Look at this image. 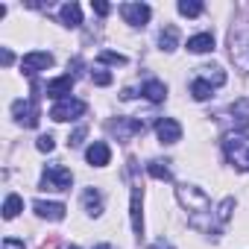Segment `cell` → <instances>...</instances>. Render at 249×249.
<instances>
[{"mask_svg": "<svg viewBox=\"0 0 249 249\" xmlns=\"http://www.w3.org/2000/svg\"><path fill=\"white\" fill-rule=\"evenodd\" d=\"M97 62H100V65H126V56H123V53H114V50H103V53L97 56Z\"/></svg>", "mask_w": 249, "mask_h": 249, "instance_id": "d4e9b609", "label": "cell"}, {"mask_svg": "<svg viewBox=\"0 0 249 249\" xmlns=\"http://www.w3.org/2000/svg\"><path fill=\"white\" fill-rule=\"evenodd\" d=\"M229 47H231V59H234L243 71H249V27H237V30H231V36H229Z\"/></svg>", "mask_w": 249, "mask_h": 249, "instance_id": "3957f363", "label": "cell"}, {"mask_svg": "<svg viewBox=\"0 0 249 249\" xmlns=\"http://www.w3.org/2000/svg\"><path fill=\"white\" fill-rule=\"evenodd\" d=\"M159 44H161V50H176L179 47V30L176 27H164L161 30V36H159Z\"/></svg>", "mask_w": 249, "mask_h": 249, "instance_id": "d6986e66", "label": "cell"}, {"mask_svg": "<svg viewBox=\"0 0 249 249\" xmlns=\"http://www.w3.org/2000/svg\"><path fill=\"white\" fill-rule=\"evenodd\" d=\"M191 94H194V100H199V103H202V100H208V97L214 94V85H208L205 79H199V76H196V79L191 82Z\"/></svg>", "mask_w": 249, "mask_h": 249, "instance_id": "7402d4cb", "label": "cell"}, {"mask_svg": "<svg viewBox=\"0 0 249 249\" xmlns=\"http://www.w3.org/2000/svg\"><path fill=\"white\" fill-rule=\"evenodd\" d=\"M199 79H205L208 85H214V88H217V85H223V82H226V73H223L220 68H199Z\"/></svg>", "mask_w": 249, "mask_h": 249, "instance_id": "603a6c76", "label": "cell"}, {"mask_svg": "<svg viewBox=\"0 0 249 249\" xmlns=\"http://www.w3.org/2000/svg\"><path fill=\"white\" fill-rule=\"evenodd\" d=\"M33 208H36V214H38V217L53 220V223L65 220V211H68L62 202H44V199H36V202H33Z\"/></svg>", "mask_w": 249, "mask_h": 249, "instance_id": "7c38bea8", "label": "cell"}, {"mask_svg": "<svg viewBox=\"0 0 249 249\" xmlns=\"http://www.w3.org/2000/svg\"><path fill=\"white\" fill-rule=\"evenodd\" d=\"M44 91H47V97H53L56 103H59V100H68L71 91H73V76H71V73H68V76H56V79L47 82Z\"/></svg>", "mask_w": 249, "mask_h": 249, "instance_id": "30bf717a", "label": "cell"}, {"mask_svg": "<svg viewBox=\"0 0 249 249\" xmlns=\"http://www.w3.org/2000/svg\"><path fill=\"white\" fill-rule=\"evenodd\" d=\"M120 15H123V21H126L129 27H144V24L150 21L153 9H150L147 3H123V6H120Z\"/></svg>", "mask_w": 249, "mask_h": 249, "instance_id": "52a82bcc", "label": "cell"}, {"mask_svg": "<svg viewBox=\"0 0 249 249\" xmlns=\"http://www.w3.org/2000/svg\"><path fill=\"white\" fill-rule=\"evenodd\" d=\"M94 249H111V246H108V243H100V246H94Z\"/></svg>", "mask_w": 249, "mask_h": 249, "instance_id": "836d02e7", "label": "cell"}, {"mask_svg": "<svg viewBox=\"0 0 249 249\" xmlns=\"http://www.w3.org/2000/svg\"><path fill=\"white\" fill-rule=\"evenodd\" d=\"M71 249H76V246H71Z\"/></svg>", "mask_w": 249, "mask_h": 249, "instance_id": "e575fe53", "label": "cell"}, {"mask_svg": "<svg viewBox=\"0 0 249 249\" xmlns=\"http://www.w3.org/2000/svg\"><path fill=\"white\" fill-rule=\"evenodd\" d=\"M71 185H73V176H71V170L62 167V164L47 167L44 176H41V188H44V191H71Z\"/></svg>", "mask_w": 249, "mask_h": 249, "instance_id": "277c9868", "label": "cell"}, {"mask_svg": "<svg viewBox=\"0 0 249 249\" xmlns=\"http://www.w3.org/2000/svg\"><path fill=\"white\" fill-rule=\"evenodd\" d=\"M0 59H3V65L9 68V65H12V50H9V47H3V50H0Z\"/></svg>", "mask_w": 249, "mask_h": 249, "instance_id": "1f68e13d", "label": "cell"}, {"mask_svg": "<svg viewBox=\"0 0 249 249\" xmlns=\"http://www.w3.org/2000/svg\"><path fill=\"white\" fill-rule=\"evenodd\" d=\"M223 150H226V159H229L237 170H249V138H246V135L229 132L226 141H223Z\"/></svg>", "mask_w": 249, "mask_h": 249, "instance_id": "7a4b0ae2", "label": "cell"}, {"mask_svg": "<svg viewBox=\"0 0 249 249\" xmlns=\"http://www.w3.org/2000/svg\"><path fill=\"white\" fill-rule=\"evenodd\" d=\"M59 21L65 24V27H79L82 24V9H79V3H65L62 9H59Z\"/></svg>", "mask_w": 249, "mask_h": 249, "instance_id": "5bb4252c", "label": "cell"}, {"mask_svg": "<svg viewBox=\"0 0 249 249\" xmlns=\"http://www.w3.org/2000/svg\"><path fill=\"white\" fill-rule=\"evenodd\" d=\"M147 173H150L153 179H161V182H170V179H173V173H170V167H167V161H159V159L147 164Z\"/></svg>", "mask_w": 249, "mask_h": 249, "instance_id": "44dd1931", "label": "cell"}, {"mask_svg": "<svg viewBox=\"0 0 249 249\" xmlns=\"http://www.w3.org/2000/svg\"><path fill=\"white\" fill-rule=\"evenodd\" d=\"M47 68H53V53L33 50V53H27V56L21 59V71H24L27 76H36L38 71H47Z\"/></svg>", "mask_w": 249, "mask_h": 249, "instance_id": "8992f818", "label": "cell"}, {"mask_svg": "<svg viewBox=\"0 0 249 249\" xmlns=\"http://www.w3.org/2000/svg\"><path fill=\"white\" fill-rule=\"evenodd\" d=\"M188 50H191V53H211V50H214V36H211V33L191 36V38H188Z\"/></svg>", "mask_w": 249, "mask_h": 249, "instance_id": "2e32d148", "label": "cell"}, {"mask_svg": "<svg viewBox=\"0 0 249 249\" xmlns=\"http://www.w3.org/2000/svg\"><path fill=\"white\" fill-rule=\"evenodd\" d=\"M129 217H132V229L135 234H144V214H141V188H132V205H129Z\"/></svg>", "mask_w": 249, "mask_h": 249, "instance_id": "4fadbf2b", "label": "cell"}, {"mask_svg": "<svg viewBox=\"0 0 249 249\" xmlns=\"http://www.w3.org/2000/svg\"><path fill=\"white\" fill-rule=\"evenodd\" d=\"M36 147H38L41 153H53V147H56V141H53V135H41V138L36 141Z\"/></svg>", "mask_w": 249, "mask_h": 249, "instance_id": "484cf974", "label": "cell"}, {"mask_svg": "<svg viewBox=\"0 0 249 249\" xmlns=\"http://www.w3.org/2000/svg\"><path fill=\"white\" fill-rule=\"evenodd\" d=\"M85 159H88V164H91V167H106V164L111 161V150H108V144H106V141H94V144L88 147Z\"/></svg>", "mask_w": 249, "mask_h": 249, "instance_id": "8fae6325", "label": "cell"}, {"mask_svg": "<svg viewBox=\"0 0 249 249\" xmlns=\"http://www.w3.org/2000/svg\"><path fill=\"white\" fill-rule=\"evenodd\" d=\"M141 94H144L150 103H164V97H167V85L159 82V79H150V82H144Z\"/></svg>", "mask_w": 249, "mask_h": 249, "instance_id": "e0dca14e", "label": "cell"}, {"mask_svg": "<svg viewBox=\"0 0 249 249\" xmlns=\"http://www.w3.org/2000/svg\"><path fill=\"white\" fill-rule=\"evenodd\" d=\"M202 3L199 0H179V12L185 15V18H196V15H202Z\"/></svg>", "mask_w": 249, "mask_h": 249, "instance_id": "cb8c5ba5", "label": "cell"}, {"mask_svg": "<svg viewBox=\"0 0 249 249\" xmlns=\"http://www.w3.org/2000/svg\"><path fill=\"white\" fill-rule=\"evenodd\" d=\"M91 6H94V12H97V15H108V12H111V6H108V3H103V0H94Z\"/></svg>", "mask_w": 249, "mask_h": 249, "instance_id": "f546056e", "label": "cell"}, {"mask_svg": "<svg viewBox=\"0 0 249 249\" xmlns=\"http://www.w3.org/2000/svg\"><path fill=\"white\" fill-rule=\"evenodd\" d=\"M111 129L117 132V138H129V135H135V132H144V123L141 120H114L111 123Z\"/></svg>", "mask_w": 249, "mask_h": 249, "instance_id": "9a60e30c", "label": "cell"}, {"mask_svg": "<svg viewBox=\"0 0 249 249\" xmlns=\"http://www.w3.org/2000/svg\"><path fill=\"white\" fill-rule=\"evenodd\" d=\"M156 135H159L161 144H176V141H182V126H179V120L161 117V120L156 123Z\"/></svg>", "mask_w": 249, "mask_h": 249, "instance_id": "9c48e42d", "label": "cell"}, {"mask_svg": "<svg viewBox=\"0 0 249 249\" xmlns=\"http://www.w3.org/2000/svg\"><path fill=\"white\" fill-rule=\"evenodd\" d=\"M231 208H234V199H231V196L220 202V223H226V220L231 217Z\"/></svg>", "mask_w": 249, "mask_h": 249, "instance_id": "4316f807", "label": "cell"}, {"mask_svg": "<svg viewBox=\"0 0 249 249\" xmlns=\"http://www.w3.org/2000/svg\"><path fill=\"white\" fill-rule=\"evenodd\" d=\"M82 205H85V211H88L91 217L103 214V194H100V191H94V188H88V191L82 194Z\"/></svg>", "mask_w": 249, "mask_h": 249, "instance_id": "ac0fdd59", "label": "cell"}, {"mask_svg": "<svg viewBox=\"0 0 249 249\" xmlns=\"http://www.w3.org/2000/svg\"><path fill=\"white\" fill-rule=\"evenodd\" d=\"M176 196H179V202L194 214V217H191L194 223L199 220V214H211V199H208L199 188H194V185H179V188H176Z\"/></svg>", "mask_w": 249, "mask_h": 249, "instance_id": "6da1fadb", "label": "cell"}, {"mask_svg": "<svg viewBox=\"0 0 249 249\" xmlns=\"http://www.w3.org/2000/svg\"><path fill=\"white\" fill-rule=\"evenodd\" d=\"M85 135H88V129H85V126H79V129H76V132H73V135H71V138H68V144H71V147H79V144H82V138H85Z\"/></svg>", "mask_w": 249, "mask_h": 249, "instance_id": "f1b7e54d", "label": "cell"}, {"mask_svg": "<svg viewBox=\"0 0 249 249\" xmlns=\"http://www.w3.org/2000/svg\"><path fill=\"white\" fill-rule=\"evenodd\" d=\"M21 211H24V199H21L18 194H9L6 202H3V217H6V220H15Z\"/></svg>", "mask_w": 249, "mask_h": 249, "instance_id": "ffe728a7", "label": "cell"}, {"mask_svg": "<svg viewBox=\"0 0 249 249\" xmlns=\"http://www.w3.org/2000/svg\"><path fill=\"white\" fill-rule=\"evenodd\" d=\"M150 249H173V246H170V243H167V240H164V237H161V240H156V243H153V246H150Z\"/></svg>", "mask_w": 249, "mask_h": 249, "instance_id": "d6a6232c", "label": "cell"}, {"mask_svg": "<svg viewBox=\"0 0 249 249\" xmlns=\"http://www.w3.org/2000/svg\"><path fill=\"white\" fill-rule=\"evenodd\" d=\"M91 79L97 85H111V73H106V71H91Z\"/></svg>", "mask_w": 249, "mask_h": 249, "instance_id": "83f0119b", "label": "cell"}, {"mask_svg": "<svg viewBox=\"0 0 249 249\" xmlns=\"http://www.w3.org/2000/svg\"><path fill=\"white\" fill-rule=\"evenodd\" d=\"M85 111H88V106H85L82 100L68 97V100H59V103L50 108V117H53V120H59V123H65V120H79Z\"/></svg>", "mask_w": 249, "mask_h": 249, "instance_id": "5b68a950", "label": "cell"}, {"mask_svg": "<svg viewBox=\"0 0 249 249\" xmlns=\"http://www.w3.org/2000/svg\"><path fill=\"white\" fill-rule=\"evenodd\" d=\"M12 117L18 120V123H24V126H38V108H36V103L33 100H15L12 103Z\"/></svg>", "mask_w": 249, "mask_h": 249, "instance_id": "ba28073f", "label": "cell"}, {"mask_svg": "<svg viewBox=\"0 0 249 249\" xmlns=\"http://www.w3.org/2000/svg\"><path fill=\"white\" fill-rule=\"evenodd\" d=\"M3 249H24V240H18V237H6V240H3Z\"/></svg>", "mask_w": 249, "mask_h": 249, "instance_id": "4dcf8cb0", "label": "cell"}]
</instances>
